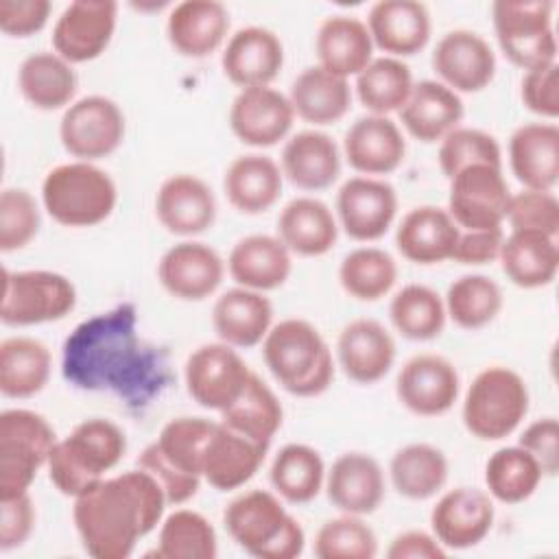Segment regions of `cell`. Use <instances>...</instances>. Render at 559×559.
Masks as SVG:
<instances>
[{
    "label": "cell",
    "instance_id": "47",
    "mask_svg": "<svg viewBox=\"0 0 559 559\" xmlns=\"http://www.w3.org/2000/svg\"><path fill=\"white\" fill-rule=\"evenodd\" d=\"M445 314L463 330L489 325L502 310L504 297L496 280L483 273H467L454 280L445 293Z\"/></svg>",
    "mask_w": 559,
    "mask_h": 559
},
{
    "label": "cell",
    "instance_id": "38",
    "mask_svg": "<svg viewBox=\"0 0 559 559\" xmlns=\"http://www.w3.org/2000/svg\"><path fill=\"white\" fill-rule=\"evenodd\" d=\"M498 262L507 280L520 288L548 286L559 271L557 238L531 229H511L502 240Z\"/></svg>",
    "mask_w": 559,
    "mask_h": 559
},
{
    "label": "cell",
    "instance_id": "42",
    "mask_svg": "<svg viewBox=\"0 0 559 559\" xmlns=\"http://www.w3.org/2000/svg\"><path fill=\"white\" fill-rule=\"evenodd\" d=\"M218 415V421H223L227 428L266 448L271 445L275 432L282 428L284 421V408L277 395L258 373H251L238 400Z\"/></svg>",
    "mask_w": 559,
    "mask_h": 559
},
{
    "label": "cell",
    "instance_id": "18",
    "mask_svg": "<svg viewBox=\"0 0 559 559\" xmlns=\"http://www.w3.org/2000/svg\"><path fill=\"white\" fill-rule=\"evenodd\" d=\"M225 269V260L214 247L199 240H181L159 258L157 280L175 299L203 301L218 290Z\"/></svg>",
    "mask_w": 559,
    "mask_h": 559
},
{
    "label": "cell",
    "instance_id": "28",
    "mask_svg": "<svg viewBox=\"0 0 559 559\" xmlns=\"http://www.w3.org/2000/svg\"><path fill=\"white\" fill-rule=\"evenodd\" d=\"M273 325V304L271 299L251 288H229L218 295L212 308V328L218 341L236 347L249 349L264 341Z\"/></svg>",
    "mask_w": 559,
    "mask_h": 559
},
{
    "label": "cell",
    "instance_id": "26",
    "mask_svg": "<svg viewBox=\"0 0 559 559\" xmlns=\"http://www.w3.org/2000/svg\"><path fill=\"white\" fill-rule=\"evenodd\" d=\"M229 33V11L218 0H183L175 4L166 20L170 46L190 59L216 52Z\"/></svg>",
    "mask_w": 559,
    "mask_h": 559
},
{
    "label": "cell",
    "instance_id": "46",
    "mask_svg": "<svg viewBox=\"0 0 559 559\" xmlns=\"http://www.w3.org/2000/svg\"><path fill=\"white\" fill-rule=\"evenodd\" d=\"M544 472L539 463L520 445H507L496 450L485 463V485L487 493L504 504H520L528 500Z\"/></svg>",
    "mask_w": 559,
    "mask_h": 559
},
{
    "label": "cell",
    "instance_id": "16",
    "mask_svg": "<svg viewBox=\"0 0 559 559\" xmlns=\"http://www.w3.org/2000/svg\"><path fill=\"white\" fill-rule=\"evenodd\" d=\"M496 518L493 498L478 487H454L445 491L430 511V531L445 550L478 546L491 531Z\"/></svg>",
    "mask_w": 559,
    "mask_h": 559
},
{
    "label": "cell",
    "instance_id": "30",
    "mask_svg": "<svg viewBox=\"0 0 559 559\" xmlns=\"http://www.w3.org/2000/svg\"><path fill=\"white\" fill-rule=\"evenodd\" d=\"M509 166L528 190H552L559 181V127L555 122L520 124L509 138Z\"/></svg>",
    "mask_w": 559,
    "mask_h": 559
},
{
    "label": "cell",
    "instance_id": "33",
    "mask_svg": "<svg viewBox=\"0 0 559 559\" xmlns=\"http://www.w3.org/2000/svg\"><path fill=\"white\" fill-rule=\"evenodd\" d=\"M284 175L280 164L262 153H245L229 162L223 175L227 201L240 214L269 212L282 197Z\"/></svg>",
    "mask_w": 559,
    "mask_h": 559
},
{
    "label": "cell",
    "instance_id": "12",
    "mask_svg": "<svg viewBox=\"0 0 559 559\" xmlns=\"http://www.w3.org/2000/svg\"><path fill=\"white\" fill-rule=\"evenodd\" d=\"M511 190L500 166L474 164L450 179L448 214L461 229H493L507 218Z\"/></svg>",
    "mask_w": 559,
    "mask_h": 559
},
{
    "label": "cell",
    "instance_id": "37",
    "mask_svg": "<svg viewBox=\"0 0 559 559\" xmlns=\"http://www.w3.org/2000/svg\"><path fill=\"white\" fill-rule=\"evenodd\" d=\"M17 90L22 98L39 109H68L79 90V76L70 61L50 50L28 55L17 70Z\"/></svg>",
    "mask_w": 559,
    "mask_h": 559
},
{
    "label": "cell",
    "instance_id": "23",
    "mask_svg": "<svg viewBox=\"0 0 559 559\" xmlns=\"http://www.w3.org/2000/svg\"><path fill=\"white\" fill-rule=\"evenodd\" d=\"M328 500L352 515H369L384 500L386 480L380 463L367 452H343L325 472Z\"/></svg>",
    "mask_w": 559,
    "mask_h": 559
},
{
    "label": "cell",
    "instance_id": "9",
    "mask_svg": "<svg viewBox=\"0 0 559 559\" xmlns=\"http://www.w3.org/2000/svg\"><path fill=\"white\" fill-rule=\"evenodd\" d=\"M76 306L74 284L55 271H2L0 319L24 328L59 321Z\"/></svg>",
    "mask_w": 559,
    "mask_h": 559
},
{
    "label": "cell",
    "instance_id": "6",
    "mask_svg": "<svg viewBox=\"0 0 559 559\" xmlns=\"http://www.w3.org/2000/svg\"><path fill=\"white\" fill-rule=\"evenodd\" d=\"M526 380L511 367L483 369L463 400V424L480 441H500L518 430L528 413Z\"/></svg>",
    "mask_w": 559,
    "mask_h": 559
},
{
    "label": "cell",
    "instance_id": "59",
    "mask_svg": "<svg viewBox=\"0 0 559 559\" xmlns=\"http://www.w3.org/2000/svg\"><path fill=\"white\" fill-rule=\"evenodd\" d=\"M35 528V507L28 493L0 500V550L20 548Z\"/></svg>",
    "mask_w": 559,
    "mask_h": 559
},
{
    "label": "cell",
    "instance_id": "56",
    "mask_svg": "<svg viewBox=\"0 0 559 559\" xmlns=\"http://www.w3.org/2000/svg\"><path fill=\"white\" fill-rule=\"evenodd\" d=\"M520 96L528 111L542 116L544 120H555L559 116V66H557V61L526 70L520 81Z\"/></svg>",
    "mask_w": 559,
    "mask_h": 559
},
{
    "label": "cell",
    "instance_id": "48",
    "mask_svg": "<svg viewBox=\"0 0 559 559\" xmlns=\"http://www.w3.org/2000/svg\"><path fill=\"white\" fill-rule=\"evenodd\" d=\"M338 282L349 297L358 301H378L395 286L397 262L380 247H358L341 260Z\"/></svg>",
    "mask_w": 559,
    "mask_h": 559
},
{
    "label": "cell",
    "instance_id": "13",
    "mask_svg": "<svg viewBox=\"0 0 559 559\" xmlns=\"http://www.w3.org/2000/svg\"><path fill=\"white\" fill-rule=\"evenodd\" d=\"M118 24V4L114 0H74L52 26V48L66 61L85 63L100 57Z\"/></svg>",
    "mask_w": 559,
    "mask_h": 559
},
{
    "label": "cell",
    "instance_id": "53",
    "mask_svg": "<svg viewBox=\"0 0 559 559\" xmlns=\"http://www.w3.org/2000/svg\"><path fill=\"white\" fill-rule=\"evenodd\" d=\"M41 227V214L35 197L24 188H4L0 192V251H20L33 242Z\"/></svg>",
    "mask_w": 559,
    "mask_h": 559
},
{
    "label": "cell",
    "instance_id": "60",
    "mask_svg": "<svg viewBox=\"0 0 559 559\" xmlns=\"http://www.w3.org/2000/svg\"><path fill=\"white\" fill-rule=\"evenodd\" d=\"M504 231L502 227L493 229H461L452 260L459 264H489L498 260L502 249Z\"/></svg>",
    "mask_w": 559,
    "mask_h": 559
},
{
    "label": "cell",
    "instance_id": "31",
    "mask_svg": "<svg viewBox=\"0 0 559 559\" xmlns=\"http://www.w3.org/2000/svg\"><path fill=\"white\" fill-rule=\"evenodd\" d=\"M293 271V253L288 247L269 234H249L240 238L227 255L229 277L251 290H275L286 284Z\"/></svg>",
    "mask_w": 559,
    "mask_h": 559
},
{
    "label": "cell",
    "instance_id": "43",
    "mask_svg": "<svg viewBox=\"0 0 559 559\" xmlns=\"http://www.w3.org/2000/svg\"><path fill=\"white\" fill-rule=\"evenodd\" d=\"M325 463L312 445L286 443L273 456L269 478L282 500L304 504L319 496L325 485Z\"/></svg>",
    "mask_w": 559,
    "mask_h": 559
},
{
    "label": "cell",
    "instance_id": "50",
    "mask_svg": "<svg viewBox=\"0 0 559 559\" xmlns=\"http://www.w3.org/2000/svg\"><path fill=\"white\" fill-rule=\"evenodd\" d=\"M216 421L205 417H175L159 430L155 445L177 469L203 480V452Z\"/></svg>",
    "mask_w": 559,
    "mask_h": 559
},
{
    "label": "cell",
    "instance_id": "27",
    "mask_svg": "<svg viewBox=\"0 0 559 559\" xmlns=\"http://www.w3.org/2000/svg\"><path fill=\"white\" fill-rule=\"evenodd\" d=\"M459 234L461 227L445 207L417 205L402 216L395 229V247L408 262L439 264L452 260Z\"/></svg>",
    "mask_w": 559,
    "mask_h": 559
},
{
    "label": "cell",
    "instance_id": "1",
    "mask_svg": "<svg viewBox=\"0 0 559 559\" xmlns=\"http://www.w3.org/2000/svg\"><path fill=\"white\" fill-rule=\"evenodd\" d=\"M166 507L168 500L157 480L135 465L74 498L72 520L87 555L127 559L138 539L162 524Z\"/></svg>",
    "mask_w": 559,
    "mask_h": 559
},
{
    "label": "cell",
    "instance_id": "32",
    "mask_svg": "<svg viewBox=\"0 0 559 559\" xmlns=\"http://www.w3.org/2000/svg\"><path fill=\"white\" fill-rule=\"evenodd\" d=\"M282 175L299 190L319 192L341 175V148L323 131L306 129L290 135L280 157Z\"/></svg>",
    "mask_w": 559,
    "mask_h": 559
},
{
    "label": "cell",
    "instance_id": "61",
    "mask_svg": "<svg viewBox=\"0 0 559 559\" xmlns=\"http://www.w3.org/2000/svg\"><path fill=\"white\" fill-rule=\"evenodd\" d=\"M445 552L432 533L419 528L395 535L386 548L389 559H443Z\"/></svg>",
    "mask_w": 559,
    "mask_h": 559
},
{
    "label": "cell",
    "instance_id": "11",
    "mask_svg": "<svg viewBox=\"0 0 559 559\" xmlns=\"http://www.w3.org/2000/svg\"><path fill=\"white\" fill-rule=\"evenodd\" d=\"M251 373L238 349L223 341L197 347L183 365L188 395L199 406L216 413L238 400Z\"/></svg>",
    "mask_w": 559,
    "mask_h": 559
},
{
    "label": "cell",
    "instance_id": "2",
    "mask_svg": "<svg viewBox=\"0 0 559 559\" xmlns=\"http://www.w3.org/2000/svg\"><path fill=\"white\" fill-rule=\"evenodd\" d=\"M262 358L284 391L317 397L334 380V356L321 332L306 319H284L271 325L262 341Z\"/></svg>",
    "mask_w": 559,
    "mask_h": 559
},
{
    "label": "cell",
    "instance_id": "44",
    "mask_svg": "<svg viewBox=\"0 0 559 559\" xmlns=\"http://www.w3.org/2000/svg\"><path fill=\"white\" fill-rule=\"evenodd\" d=\"M415 81L411 68L397 57H373L369 66L356 74V96L369 114L389 116L400 111L411 96Z\"/></svg>",
    "mask_w": 559,
    "mask_h": 559
},
{
    "label": "cell",
    "instance_id": "57",
    "mask_svg": "<svg viewBox=\"0 0 559 559\" xmlns=\"http://www.w3.org/2000/svg\"><path fill=\"white\" fill-rule=\"evenodd\" d=\"M518 445L524 448L542 467L544 476H555L559 472V421L557 417H542L531 421Z\"/></svg>",
    "mask_w": 559,
    "mask_h": 559
},
{
    "label": "cell",
    "instance_id": "55",
    "mask_svg": "<svg viewBox=\"0 0 559 559\" xmlns=\"http://www.w3.org/2000/svg\"><path fill=\"white\" fill-rule=\"evenodd\" d=\"M138 467H142L144 472H148L157 485L162 487L168 504H183L190 498L197 496L199 487H201V478L199 476H190L181 469H177L173 463H168L164 459V454L159 452V448L153 443H148L142 454L135 461Z\"/></svg>",
    "mask_w": 559,
    "mask_h": 559
},
{
    "label": "cell",
    "instance_id": "58",
    "mask_svg": "<svg viewBox=\"0 0 559 559\" xmlns=\"http://www.w3.org/2000/svg\"><path fill=\"white\" fill-rule=\"evenodd\" d=\"M50 11L48 0H0V31L9 37H31L48 24Z\"/></svg>",
    "mask_w": 559,
    "mask_h": 559
},
{
    "label": "cell",
    "instance_id": "4",
    "mask_svg": "<svg viewBox=\"0 0 559 559\" xmlns=\"http://www.w3.org/2000/svg\"><path fill=\"white\" fill-rule=\"evenodd\" d=\"M229 537L258 559H295L304 552L306 533L282 498L266 489H249L236 496L223 511Z\"/></svg>",
    "mask_w": 559,
    "mask_h": 559
},
{
    "label": "cell",
    "instance_id": "15",
    "mask_svg": "<svg viewBox=\"0 0 559 559\" xmlns=\"http://www.w3.org/2000/svg\"><path fill=\"white\" fill-rule=\"evenodd\" d=\"M461 378L456 367L439 354L408 358L395 380L400 404L419 417H439L459 400Z\"/></svg>",
    "mask_w": 559,
    "mask_h": 559
},
{
    "label": "cell",
    "instance_id": "17",
    "mask_svg": "<svg viewBox=\"0 0 559 559\" xmlns=\"http://www.w3.org/2000/svg\"><path fill=\"white\" fill-rule=\"evenodd\" d=\"M432 70L456 94L485 90L496 76V55L489 41L469 28L448 31L430 57Z\"/></svg>",
    "mask_w": 559,
    "mask_h": 559
},
{
    "label": "cell",
    "instance_id": "54",
    "mask_svg": "<svg viewBox=\"0 0 559 559\" xmlns=\"http://www.w3.org/2000/svg\"><path fill=\"white\" fill-rule=\"evenodd\" d=\"M511 229H531L548 236L559 234V201L552 190H528L511 192L507 218Z\"/></svg>",
    "mask_w": 559,
    "mask_h": 559
},
{
    "label": "cell",
    "instance_id": "36",
    "mask_svg": "<svg viewBox=\"0 0 559 559\" xmlns=\"http://www.w3.org/2000/svg\"><path fill=\"white\" fill-rule=\"evenodd\" d=\"M277 238L290 253L317 258L338 240V221L328 203L314 197H295L277 216Z\"/></svg>",
    "mask_w": 559,
    "mask_h": 559
},
{
    "label": "cell",
    "instance_id": "7",
    "mask_svg": "<svg viewBox=\"0 0 559 559\" xmlns=\"http://www.w3.org/2000/svg\"><path fill=\"white\" fill-rule=\"evenodd\" d=\"M57 441L44 415L28 408L0 413V500L28 493Z\"/></svg>",
    "mask_w": 559,
    "mask_h": 559
},
{
    "label": "cell",
    "instance_id": "24",
    "mask_svg": "<svg viewBox=\"0 0 559 559\" xmlns=\"http://www.w3.org/2000/svg\"><path fill=\"white\" fill-rule=\"evenodd\" d=\"M367 28L373 46L386 57H411L430 41V11L419 0H380L367 13Z\"/></svg>",
    "mask_w": 559,
    "mask_h": 559
},
{
    "label": "cell",
    "instance_id": "52",
    "mask_svg": "<svg viewBox=\"0 0 559 559\" xmlns=\"http://www.w3.org/2000/svg\"><path fill=\"white\" fill-rule=\"evenodd\" d=\"M439 168L452 179L459 170L474 164H489L502 168V148L498 140L474 127H456L439 142Z\"/></svg>",
    "mask_w": 559,
    "mask_h": 559
},
{
    "label": "cell",
    "instance_id": "19",
    "mask_svg": "<svg viewBox=\"0 0 559 559\" xmlns=\"http://www.w3.org/2000/svg\"><path fill=\"white\" fill-rule=\"evenodd\" d=\"M286 94L271 85L240 90L229 107L231 133L247 146L264 148L284 140L295 122Z\"/></svg>",
    "mask_w": 559,
    "mask_h": 559
},
{
    "label": "cell",
    "instance_id": "5",
    "mask_svg": "<svg viewBox=\"0 0 559 559\" xmlns=\"http://www.w3.org/2000/svg\"><path fill=\"white\" fill-rule=\"evenodd\" d=\"M44 210L66 227H94L111 216L118 188L111 175L92 162L50 168L41 181Z\"/></svg>",
    "mask_w": 559,
    "mask_h": 559
},
{
    "label": "cell",
    "instance_id": "49",
    "mask_svg": "<svg viewBox=\"0 0 559 559\" xmlns=\"http://www.w3.org/2000/svg\"><path fill=\"white\" fill-rule=\"evenodd\" d=\"M157 557L164 559H214L218 539L212 522L192 509H177L162 520Z\"/></svg>",
    "mask_w": 559,
    "mask_h": 559
},
{
    "label": "cell",
    "instance_id": "51",
    "mask_svg": "<svg viewBox=\"0 0 559 559\" xmlns=\"http://www.w3.org/2000/svg\"><path fill=\"white\" fill-rule=\"evenodd\" d=\"M312 552L319 559H373L378 555V537L362 515L343 513L321 524Z\"/></svg>",
    "mask_w": 559,
    "mask_h": 559
},
{
    "label": "cell",
    "instance_id": "25",
    "mask_svg": "<svg viewBox=\"0 0 559 559\" xmlns=\"http://www.w3.org/2000/svg\"><path fill=\"white\" fill-rule=\"evenodd\" d=\"M343 153L349 166L365 177L389 175L404 162L406 140L389 116L367 114L345 131Z\"/></svg>",
    "mask_w": 559,
    "mask_h": 559
},
{
    "label": "cell",
    "instance_id": "14",
    "mask_svg": "<svg viewBox=\"0 0 559 559\" xmlns=\"http://www.w3.org/2000/svg\"><path fill=\"white\" fill-rule=\"evenodd\" d=\"M397 214L395 188L378 177H349L336 192V221L358 242L382 238Z\"/></svg>",
    "mask_w": 559,
    "mask_h": 559
},
{
    "label": "cell",
    "instance_id": "40",
    "mask_svg": "<svg viewBox=\"0 0 559 559\" xmlns=\"http://www.w3.org/2000/svg\"><path fill=\"white\" fill-rule=\"evenodd\" d=\"M50 349L33 336H9L0 343V391L4 397L26 400L50 380Z\"/></svg>",
    "mask_w": 559,
    "mask_h": 559
},
{
    "label": "cell",
    "instance_id": "39",
    "mask_svg": "<svg viewBox=\"0 0 559 559\" xmlns=\"http://www.w3.org/2000/svg\"><path fill=\"white\" fill-rule=\"evenodd\" d=\"M288 100L304 122L325 127L345 118L352 107V85L321 66L304 68L290 83Z\"/></svg>",
    "mask_w": 559,
    "mask_h": 559
},
{
    "label": "cell",
    "instance_id": "22",
    "mask_svg": "<svg viewBox=\"0 0 559 559\" xmlns=\"http://www.w3.org/2000/svg\"><path fill=\"white\" fill-rule=\"evenodd\" d=\"M395 341L376 319L349 321L336 338V360L343 373L358 384L382 380L395 362Z\"/></svg>",
    "mask_w": 559,
    "mask_h": 559
},
{
    "label": "cell",
    "instance_id": "8",
    "mask_svg": "<svg viewBox=\"0 0 559 559\" xmlns=\"http://www.w3.org/2000/svg\"><path fill=\"white\" fill-rule=\"evenodd\" d=\"M550 0H496L491 22L504 57L526 70L557 61V35Z\"/></svg>",
    "mask_w": 559,
    "mask_h": 559
},
{
    "label": "cell",
    "instance_id": "34",
    "mask_svg": "<svg viewBox=\"0 0 559 559\" xmlns=\"http://www.w3.org/2000/svg\"><path fill=\"white\" fill-rule=\"evenodd\" d=\"M373 39L367 24L347 13L325 17L314 37V52L323 70L349 79L360 74L373 59Z\"/></svg>",
    "mask_w": 559,
    "mask_h": 559
},
{
    "label": "cell",
    "instance_id": "41",
    "mask_svg": "<svg viewBox=\"0 0 559 559\" xmlns=\"http://www.w3.org/2000/svg\"><path fill=\"white\" fill-rule=\"evenodd\" d=\"M448 474V459L432 443L402 445L389 461L391 485L408 500H428L437 496L445 487Z\"/></svg>",
    "mask_w": 559,
    "mask_h": 559
},
{
    "label": "cell",
    "instance_id": "20",
    "mask_svg": "<svg viewBox=\"0 0 559 559\" xmlns=\"http://www.w3.org/2000/svg\"><path fill=\"white\" fill-rule=\"evenodd\" d=\"M155 216L168 234L181 238L199 236L216 221L214 190L197 175H170L157 188Z\"/></svg>",
    "mask_w": 559,
    "mask_h": 559
},
{
    "label": "cell",
    "instance_id": "21",
    "mask_svg": "<svg viewBox=\"0 0 559 559\" xmlns=\"http://www.w3.org/2000/svg\"><path fill=\"white\" fill-rule=\"evenodd\" d=\"M221 68L240 90L271 85L284 68V44L271 28H238L223 48Z\"/></svg>",
    "mask_w": 559,
    "mask_h": 559
},
{
    "label": "cell",
    "instance_id": "45",
    "mask_svg": "<svg viewBox=\"0 0 559 559\" xmlns=\"http://www.w3.org/2000/svg\"><path fill=\"white\" fill-rule=\"evenodd\" d=\"M393 328L408 341L437 338L448 321L443 297L426 284L402 286L389 304Z\"/></svg>",
    "mask_w": 559,
    "mask_h": 559
},
{
    "label": "cell",
    "instance_id": "3",
    "mask_svg": "<svg viewBox=\"0 0 559 559\" xmlns=\"http://www.w3.org/2000/svg\"><path fill=\"white\" fill-rule=\"evenodd\" d=\"M127 452L124 430L105 417L83 419L59 439L48 456V476L68 498H79L96 487Z\"/></svg>",
    "mask_w": 559,
    "mask_h": 559
},
{
    "label": "cell",
    "instance_id": "10",
    "mask_svg": "<svg viewBox=\"0 0 559 559\" xmlns=\"http://www.w3.org/2000/svg\"><path fill=\"white\" fill-rule=\"evenodd\" d=\"M127 122L120 105L103 94L74 100L61 116L59 140L79 162H96L111 155L124 140Z\"/></svg>",
    "mask_w": 559,
    "mask_h": 559
},
{
    "label": "cell",
    "instance_id": "35",
    "mask_svg": "<svg viewBox=\"0 0 559 559\" xmlns=\"http://www.w3.org/2000/svg\"><path fill=\"white\" fill-rule=\"evenodd\" d=\"M465 107L461 96L441 81L424 79L413 85L408 100L400 109L402 127L419 142H441L461 127Z\"/></svg>",
    "mask_w": 559,
    "mask_h": 559
},
{
    "label": "cell",
    "instance_id": "29",
    "mask_svg": "<svg viewBox=\"0 0 559 559\" xmlns=\"http://www.w3.org/2000/svg\"><path fill=\"white\" fill-rule=\"evenodd\" d=\"M269 448L216 421L203 452V480L218 491H231L249 483L264 463Z\"/></svg>",
    "mask_w": 559,
    "mask_h": 559
}]
</instances>
